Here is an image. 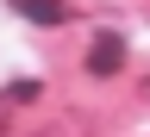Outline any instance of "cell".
<instances>
[{
  "instance_id": "6da1fadb",
  "label": "cell",
  "mask_w": 150,
  "mask_h": 137,
  "mask_svg": "<svg viewBox=\"0 0 150 137\" xmlns=\"http://www.w3.org/2000/svg\"><path fill=\"white\" fill-rule=\"evenodd\" d=\"M119 63H125V37H119V31H100L94 50H88V69H94V75H119Z\"/></svg>"
},
{
  "instance_id": "7a4b0ae2",
  "label": "cell",
  "mask_w": 150,
  "mask_h": 137,
  "mask_svg": "<svg viewBox=\"0 0 150 137\" xmlns=\"http://www.w3.org/2000/svg\"><path fill=\"white\" fill-rule=\"evenodd\" d=\"M19 19H31V25H63L69 19V0H13Z\"/></svg>"
},
{
  "instance_id": "3957f363",
  "label": "cell",
  "mask_w": 150,
  "mask_h": 137,
  "mask_svg": "<svg viewBox=\"0 0 150 137\" xmlns=\"http://www.w3.org/2000/svg\"><path fill=\"white\" fill-rule=\"evenodd\" d=\"M31 100H38V81H13L6 87V106H31Z\"/></svg>"
},
{
  "instance_id": "277c9868",
  "label": "cell",
  "mask_w": 150,
  "mask_h": 137,
  "mask_svg": "<svg viewBox=\"0 0 150 137\" xmlns=\"http://www.w3.org/2000/svg\"><path fill=\"white\" fill-rule=\"evenodd\" d=\"M0 137H6V112H0Z\"/></svg>"
}]
</instances>
